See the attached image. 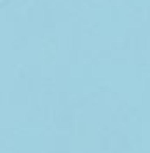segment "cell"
I'll use <instances>...</instances> for the list:
<instances>
[{
	"label": "cell",
	"instance_id": "cell-1",
	"mask_svg": "<svg viewBox=\"0 0 150 153\" xmlns=\"http://www.w3.org/2000/svg\"><path fill=\"white\" fill-rule=\"evenodd\" d=\"M0 3H6V0H0Z\"/></svg>",
	"mask_w": 150,
	"mask_h": 153
}]
</instances>
